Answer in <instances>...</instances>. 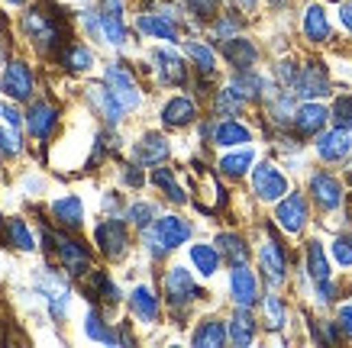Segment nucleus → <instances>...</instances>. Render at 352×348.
Masks as SVG:
<instances>
[{
  "label": "nucleus",
  "instance_id": "obj_24",
  "mask_svg": "<svg viewBox=\"0 0 352 348\" xmlns=\"http://www.w3.org/2000/svg\"><path fill=\"white\" fill-rule=\"evenodd\" d=\"M133 159L139 161V165H162V161L168 159V139L159 136V132H146V136L136 142V148H133Z\"/></svg>",
  "mask_w": 352,
  "mask_h": 348
},
{
  "label": "nucleus",
  "instance_id": "obj_48",
  "mask_svg": "<svg viewBox=\"0 0 352 348\" xmlns=\"http://www.w3.org/2000/svg\"><path fill=\"white\" fill-rule=\"evenodd\" d=\"M239 26H243V23L236 20V13H226V16H220V20L214 23V39H233L236 32H239Z\"/></svg>",
  "mask_w": 352,
  "mask_h": 348
},
{
  "label": "nucleus",
  "instance_id": "obj_10",
  "mask_svg": "<svg viewBox=\"0 0 352 348\" xmlns=\"http://www.w3.org/2000/svg\"><path fill=\"white\" fill-rule=\"evenodd\" d=\"M275 220L288 235H298V232L307 226V200H304L300 194H285V197L278 200Z\"/></svg>",
  "mask_w": 352,
  "mask_h": 348
},
{
  "label": "nucleus",
  "instance_id": "obj_41",
  "mask_svg": "<svg viewBox=\"0 0 352 348\" xmlns=\"http://www.w3.org/2000/svg\"><path fill=\"white\" fill-rule=\"evenodd\" d=\"M252 152L249 148H243V152H233V155H223L220 159V171H223L226 178H243L245 171H249V165H252Z\"/></svg>",
  "mask_w": 352,
  "mask_h": 348
},
{
  "label": "nucleus",
  "instance_id": "obj_55",
  "mask_svg": "<svg viewBox=\"0 0 352 348\" xmlns=\"http://www.w3.org/2000/svg\"><path fill=\"white\" fill-rule=\"evenodd\" d=\"M3 3H13V7H20V3H26V0H3Z\"/></svg>",
  "mask_w": 352,
  "mask_h": 348
},
{
  "label": "nucleus",
  "instance_id": "obj_29",
  "mask_svg": "<svg viewBox=\"0 0 352 348\" xmlns=\"http://www.w3.org/2000/svg\"><path fill=\"white\" fill-rule=\"evenodd\" d=\"M304 36L310 43H327L330 39V20H327V10L320 3H314L304 10Z\"/></svg>",
  "mask_w": 352,
  "mask_h": 348
},
{
  "label": "nucleus",
  "instance_id": "obj_4",
  "mask_svg": "<svg viewBox=\"0 0 352 348\" xmlns=\"http://www.w3.org/2000/svg\"><path fill=\"white\" fill-rule=\"evenodd\" d=\"M258 264H262V275L272 287L285 284V277H288V255H285V245L275 239V232L268 229L265 232V242L258 248Z\"/></svg>",
  "mask_w": 352,
  "mask_h": 348
},
{
  "label": "nucleus",
  "instance_id": "obj_27",
  "mask_svg": "<svg viewBox=\"0 0 352 348\" xmlns=\"http://www.w3.org/2000/svg\"><path fill=\"white\" fill-rule=\"evenodd\" d=\"M87 281H85V294H87V300H104V303H117L120 300V290H117V284L107 277V271H87Z\"/></svg>",
  "mask_w": 352,
  "mask_h": 348
},
{
  "label": "nucleus",
  "instance_id": "obj_40",
  "mask_svg": "<svg viewBox=\"0 0 352 348\" xmlns=\"http://www.w3.org/2000/svg\"><path fill=\"white\" fill-rule=\"evenodd\" d=\"M243 104H245V97H243V91L236 84H230V87H223L220 94H217V100H214V110L220 116H236L239 110H243Z\"/></svg>",
  "mask_w": 352,
  "mask_h": 348
},
{
  "label": "nucleus",
  "instance_id": "obj_15",
  "mask_svg": "<svg viewBox=\"0 0 352 348\" xmlns=\"http://www.w3.org/2000/svg\"><path fill=\"white\" fill-rule=\"evenodd\" d=\"M49 213H52V220L58 222V229L78 232L81 226H85V203H81V197H75V194H68V197H58V200H52Z\"/></svg>",
  "mask_w": 352,
  "mask_h": 348
},
{
  "label": "nucleus",
  "instance_id": "obj_2",
  "mask_svg": "<svg viewBox=\"0 0 352 348\" xmlns=\"http://www.w3.org/2000/svg\"><path fill=\"white\" fill-rule=\"evenodd\" d=\"M146 232V245H149V255L152 258H162V255H168L171 248H178L191 239V222H184L182 216H162L155 220Z\"/></svg>",
  "mask_w": 352,
  "mask_h": 348
},
{
  "label": "nucleus",
  "instance_id": "obj_33",
  "mask_svg": "<svg viewBox=\"0 0 352 348\" xmlns=\"http://www.w3.org/2000/svg\"><path fill=\"white\" fill-rule=\"evenodd\" d=\"M217 248H220V255H223L226 262L233 264H245L249 262V248H245V239L243 235H236V232H220L217 235Z\"/></svg>",
  "mask_w": 352,
  "mask_h": 348
},
{
  "label": "nucleus",
  "instance_id": "obj_36",
  "mask_svg": "<svg viewBox=\"0 0 352 348\" xmlns=\"http://www.w3.org/2000/svg\"><path fill=\"white\" fill-rule=\"evenodd\" d=\"M307 275L314 284H327L330 281V264H327L320 242H307Z\"/></svg>",
  "mask_w": 352,
  "mask_h": 348
},
{
  "label": "nucleus",
  "instance_id": "obj_17",
  "mask_svg": "<svg viewBox=\"0 0 352 348\" xmlns=\"http://www.w3.org/2000/svg\"><path fill=\"white\" fill-rule=\"evenodd\" d=\"M230 294H233L236 306H249L252 310L258 303V281L245 264H236L233 268V275H230Z\"/></svg>",
  "mask_w": 352,
  "mask_h": 348
},
{
  "label": "nucleus",
  "instance_id": "obj_50",
  "mask_svg": "<svg viewBox=\"0 0 352 348\" xmlns=\"http://www.w3.org/2000/svg\"><path fill=\"white\" fill-rule=\"evenodd\" d=\"M298 65L294 62H278V81H281V84L285 87H294L298 84Z\"/></svg>",
  "mask_w": 352,
  "mask_h": 348
},
{
  "label": "nucleus",
  "instance_id": "obj_54",
  "mask_svg": "<svg viewBox=\"0 0 352 348\" xmlns=\"http://www.w3.org/2000/svg\"><path fill=\"white\" fill-rule=\"evenodd\" d=\"M340 326L352 336V306H342V310H340Z\"/></svg>",
  "mask_w": 352,
  "mask_h": 348
},
{
  "label": "nucleus",
  "instance_id": "obj_52",
  "mask_svg": "<svg viewBox=\"0 0 352 348\" xmlns=\"http://www.w3.org/2000/svg\"><path fill=\"white\" fill-rule=\"evenodd\" d=\"M123 181L133 184V187H142V171H139L136 165H126V168H123Z\"/></svg>",
  "mask_w": 352,
  "mask_h": 348
},
{
  "label": "nucleus",
  "instance_id": "obj_6",
  "mask_svg": "<svg viewBox=\"0 0 352 348\" xmlns=\"http://www.w3.org/2000/svg\"><path fill=\"white\" fill-rule=\"evenodd\" d=\"M0 91L10 97V100H30L36 94V74L23 58H13L7 65V71L0 78Z\"/></svg>",
  "mask_w": 352,
  "mask_h": 348
},
{
  "label": "nucleus",
  "instance_id": "obj_49",
  "mask_svg": "<svg viewBox=\"0 0 352 348\" xmlns=\"http://www.w3.org/2000/svg\"><path fill=\"white\" fill-rule=\"evenodd\" d=\"M333 258L346 268H352V235H340L336 242H333Z\"/></svg>",
  "mask_w": 352,
  "mask_h": 348
},
{
  "label": "nucleus",
  "instance_id": "obj_25",
  "mask_svg": "<svg viewBox=\"0 0 352 348\" xmlns=\"http://www.w3.org/2000/svg\"><path fill=\"white\" fill-rule=\"evenodd\" d=\"M330 119V113L323 110L320 104H304V106H298L294 110V119H291V126L298 129V136H320V129H323V123Z\"/></svg>",
  "mask_w": 352,
  "mask_h": 348
},
{
  "label": "nucleus",
  "instance_id": "obj_22",
  "mask_svg": "<svg viewBox=\"0 0 352 348\" xmlns=\"http://www.w3.org/2000/svg\"><path fill=\"white\" fill-rule=\"evenodd\" d=\"M197 119V104L191 97H171L168 104L162 106V123L168 129H184Z\"/></svg>",
  "mask_w": 352,
  "mask_h": 348
},
{
  "label": "nucleus",
  "instance_id": "obj_30",
  "mask_svg": "<svg viewBox=\"0 0 352 348\" xmlns=\"http://www.w3.org/2000/svg\"><path fill=\"white\" fill-rule=\"evenodd\" d=\"M58 65H62L65 71H87L91 65H94V55H91V49L81 43H68L62 45V52H58Z\"/></svg>",
  "mask_w": 352,
  "mask_h": 348
},
{
  "label": "nucleus",
  "instance_id": "obj_58",
  "mask_svg": "<svg viewBox=\"0 0 352 348\" xmlns=\"http://www.w3.org/2000/svg\"><path fill=\"white\" fill-rule=\"evenodd\" d=\"M272 3H281V0H272Z\"/></svg>",
  "mask_w": 352,
  "mask_h": 348
},
{
  "label": "nucleus",
  "instance_id": "obj_39",
  "mask_svg": "<svg viewBox=\"0 0 352 348\" xmlns=\"http://www.w3.org/2000/svg\"><path fill=\"white\" fill-rule=\"evenodd\" d=\"M184 52L191 55L194 68H197L204 78L217 71V55H214V49H210V45H204V43H184Z\"/></svg>",
  "mask_w": 352,
  "mask_h": 348
},
{
  "label": "nucleus",
  "instance_id": "obj_5",
  "mask_svg": "<svg viewBox=\"0 0 352 348\" xmlns=\"http://www.w3.org/2000/svg\"><path fill=\"white\" fill-rule=\"evenodd\" d=\"M94 242L100 248V255H107L110 262L123 258L129 248V232H126V222L117 220V216H107V220L97 226L94 232Z\"/></svg>",
  "mask_w": 352,
  "mask_h": 348
},
{
  "label": "nucleus",
  "instance_id": "obj_26",
  "mask_svg": "<svg viewBox=\"0 0 352 348\" xmlns=\"http://www.w3.org/2000/svg\"><path fill=\"white\" fill-rule=\"evenodd\" d=\"M129 306H133V316H136L139 323H146V326L159 323V297L152 294L149 287H136V290L129 294Z\"/></svg>",
  "mask_w": 352,
  "mask_h": 348
},
{
  "label": "nucleus",
  "instance_id": "obj_7",
  "mask_svg": "<svg viewBox=\"0 0 352 348\" xmlns=\"http://www.w3.org/2000/svg\"><path fill=\"white\" fill-rule=\"evenodd\" d=\"M104 84L113 91V97L120 100L123 110H136V106L142 104V94H139L136 78H133L123 65H107V71H104Z\"/></svg>",
  "mask_w": 352,
  "mask_h": 348
},
{
  "label": "nucleus",
  "instance_id": "obj_51",
  "mask_svg": "<svg viewBox=\"0 0 352 348\" xmlns=\"http://www.w3.org/2000/svg\"><path fill=\"white\" fill-rule=\"evenodd\" d=\"M0 123H10V126H23L26 116H20V110L10 104H0Z\"/></svg>",
  "mask_w": 352,
  "mask_h": 348
},
{
  "label": "nucleus",
  "instance_id": "obj_23",
  "mask_svg": "<svg viewBox=\"0 0 352 348\" xmlns=\"http://www.w3.org/2000/svg\"><path fill=\"white\" fill-rule=\"evenodd\" d=\"M223 58L230 65H233L236 71H249L252 65L258 62V49L249 39H243V36H233V39H223Z\"/></svg>",
  "mask_w": 352,
  "mask_h": 348
},
{
  "label": "nucleus",
  "instance_id": "obj_16",
  "mask_svg": "<svg viewBox=\"0 0 352 348\" xmlns=\"http://www.w3.org/2000/svg\"><path fill=\"white\" fill-rule=\"evenodd\" d=\"M55 123H58V110H55L49 100H32L30 110H26V126H30V136L49 139L55 132Z\"/></svg>",
  "mask_w": 352,
  "mask_h": 348
},
{
  "label": "nucleus",
  "instance_id": "obj_20",
  "mask_svg": "<svg viewBox=\"0 0 352 348\" xmlns=\"http://www.w3.org/2000/svg\"><path fill=\"white\" fill-rule=\"evenodd\" d=\"M139 32H146L152 39H165V43H178V23L171 13H142L136 20Z\"/></svg>",
  "mask_w": 352,
  "mask_h": 348
},
{
  "label": "nucleus",
  "instance_id": "obj_46",
  "mask_svg": "<svg viewBox=\"0 0 352 348\" xmlns=\"http://www.w3.org/2000/svg\"><path fill=\"white\" fill-rule=\"evenodd\" d=\"M184 7L194 13V20L201 23H210L214 16H220L217 13V0H184Z\"/></svg>",
  "mask_w": 352,
  "mask_h": 348
},
{
  "label": "nucleus",
  "instance_id": "obj_35",
  "mask_svg": "<svg viewBox=\"0 0 352 348\" xmlns=\"http://www.w3.org/2000/svg\"><path fill=\"white\" fill-rule=\"evenodd\" d=\"M3 239H7V245L20 248V252H36V235H32V229L23 220H7Z\"/></svg>",
  "mask_w": 352,
  "mask_h": 348
},
{
  "label": "nucleus",
  "instance_id": "obj_60",
  "mask_svg": "<svg viewBox=\"0 0 352 348\" xmlns=\"http://www.w3.org/2000/svg\"><path fill=\"white\" fill-rule=\"evenodd\" d=\"M0 55H3V52H0Z\"/></svg>",
  "mask_w": 352,
  "mask_h": 348
},
{
  "label": "nucleus",
  "instance_id": "obj_37",
  "mask_svg": "<svg viewBox=\"0 0 352 348\" xmlns=\"http://www.w3.org/2000/svg\"><path fill=\"white\" fill-rule=\"evenodd\" d=\"M85 332H87V338H94V342H107V345H117V342H120V336L107 326V323H104V316H100L97 310H87Z\"/></svg>",
  "mask_w": 352,
  "mask_h": 348
},
{
  "label": "nucleus",
  "instance_id": "obj_59",
  "mask_svg": "<svg viewBox=\"0 0 352 348\" xmlns=\"http://www.w3.org/2000/svg\"><path fill=\"white\" fill-rule=\"evenodd\" d=\"M349 184H352V174H349Z\"/></svg>",
  "mask_w": 352,
  "mask_h": 348
},
{
  "label": "nucleus",
  "instance_id": "obj_34",
  "mask_svg": "<svg viewBox=\"0 0 352 348\" xmlns=\"http://www.w3.org/2000/svg\"><path fill=\"white\" fill-rule=\"evenodd\" d=\"M220 248L217 245H191V264L197 268V275L204 277H214L217 275V268H220Z\"/></svg>",
  "mask_w": 352,
  "mask_h": 348
},
{
  "label": "nucleus",
  "instance_id": "obj_8",
  "mask_svg": "<svg viewBox=\"0 0 352 348\" xmlns=\"http://www.w3.org/2000/svg\"><path fill=\"white\" fill-rule=\"evenodd\" d=\"M165 297H168V303L175 306V310H182V306H191V300L204 297V290L194 284L191 271L171 268L168 275H165Z\"/></svg>",
  "mask_w": 352,
  "mask_h": 348
},
{
  "label": "nucleus",
  "instance_id": "obj_13",
  "mask_svg": "<svg viewBox=\"0 0 352 348\" xmlns=\"http://www.w3.org/2000/svg\"><path fill=\"white\" fill-rule=\"evenodd\" d=\"M298 91L294 94H300L304 100H314V97H327L330 94V74H327V68H323V62H307L304 68H300L298 74Z\"/></svg>",
  "mask_w": 352,
  "mask_h": 348
},
{
  "label": "nucleus",
  "instance_id": "obj_18",
  "mask_svg": "<svg viewBox=\"0 0 352 348\" xmlns=\"http://www.w3.org/2000/svg\"><path fill=\"white\" fill-rule=\"evenodd\" d=\"M352 152V139L349 129H330V132H320L317 136V155L323 161H346V155Z\"/></svg>",
  "mask_w": 352,
  "mask_h": 348
},
{
  "label": "nucleus",
  "instance_id": "obj_31",
  "mask_svg": "<svg viewBox=\"0 0 352 348\" xmlns=\"http://www.w3.org/2000/svg\"><path fill=\"white\" fill-rule=\"evenodd\" d=\"M249 139H252V132H249L243 123H236V119H223V123L214 126V146L233 148V146H245Z\"/></svg>",
  "mask_w": 352,
  "mask_h": 348
},
{
  "label": "nucleus",
  "instance_id": "obj_1",
  "mask_svg": "<svg viewBox=\"0 0 352 348\" xmlns=\"http://www.w3.org/2000/svg\"><path fill=\"white\" fill-rule=\"evenodd\" d=\"M23 32L30 36V43L43 55L62 52V45H68L65 39L72 36L65 13L58 7H52V0H43L39 7H30L23 13Z\"/></svg>",
  "mask_w": 352,
  "mask_h": 348
},
{
  "label": "nucleus",
  "instance_id": "obj_53",
  "mask_svg": "<svg viewBox=\"0 0 352 348\" xmlns=\"http://www.w3.org/2000/svg\"><path fill=\"white\" fill-rule=\"evenodd\" d=\"M340 20H342V26L352 32V0H346L342 3V10H340Z\"/></svg>",
  "mask_w": 352,
  "mask_h": 348
},
{
  "label": "nucleus",
  "instance_id": "obj_19",
  "mask_svg": "<svg viewBox=\"0 0 352 348\" xmlns=\"http://www.w3.org/2000/svg\"><path fill=\"white\" fill-rule=\"evenodd\" d=\"M85 97H87V104L94 106V110H97L100 116H104V119H107L110 126H117L120 116L126 113V110L120 106V100L113 97V91H110L107 84H91V87L85 91Z\"/></svg>",
  "mask_w": 352,
  "mask_h": 348
},
{
  "label": "nucleus",
  "instance_id": "obj_12",
  "mask_svg": "<svg viewBox=\"0 0 352 348\" xmlns=\"http://www.w3.org/2000/svg\"><path fill=\"white\" fill-rule=\"evenodd\" d=\"M310 197L320 210H340L342 207V184L330 171H314L310 174Z\"/></svg>",
  "mask_w": 352,
  "mask_h": 348
},
{
  "label": "nucleus",
  "instance_id": "obj_44",
  "mask_svg": "<svg viewBox=\"0 0 352 348\" xmlns=\"http://www.w3.org/2000/svg\"><path fill=\"white\" fill-rule=\"evenodd\" d=\"M0 152H3V155H10V159L23 152L20 126H10V123H0Z\"/></svg>",
  "mask_w": 352,
  "mask_h": 348
},
{
  "label": "nucleus",
  "instance_id": "obj_28",
  "mask_svg": "<svg viewBox=\"0 0 352 348\" xmlns=\"http://www.w3.org/2000/svg\"><path fill=\"white\" fill-rule=\"evenodd\" d=\"M230 338V332H226V323H220V319H204L201 326L194 329V336H191V342L197 348H220Z\"/></svg>",
  "mask_w": 352,
  "mask_h": 348
},
{
  "label": "nucleus",
  "instance_id": "obj_11",
  "mask_svg": "<svg viewBox=\"0 0 352 348\" xmlns=\"http://www.w3.org/2000/svg\"><path fill=\"white\" fill-rule=\"evenodd\" d=\"M36 290L49 300V306H52V316L62 319L65 310H68V297H72V294H68V281H65L58 271H49V268H45L43 275L36 277Z\"/></svg>",
  "mask_w": 352,
  "mask_h": 348
},
{
  "label": "nucleus",
  "instance_id": "obj_38",
  "mask_svg": "<svg viewBox=\"0 0 352 348\" xmlns=\"http://www.w3.org/2000/svg\"><path fill=\"white\" fill-rule=\"evenodd\" d=\"M152 184H155L159 190H165V197H168L171 203H188V194L178 187V181H175V174H171V168H159V165H155V171H152Z\"/></svg>",
  "mask_w": 352,
  "mask_h": 348
},
{
  "label": "nucleus",
  "instance_id": "obj_14",
  "mask_svg": "<svg viewBox=\"0 0 352 348\" xmlns=\"http://www.w3.org/2000/svg\"><path fill=\"white\" fill-rule=\"evenodd\" d=\"M100 36L110 45L126 43V23H123V3L120 0H104V7H100Z\"/></svg>",
  "mask_w": 352,
  "mask_h": 348
},
{
  "label": "nucleus",
  "instance_id": "obj_21",
  "mask_svg": "<svg viewBox=\"0 0 352 348\" xmlns=\"http://www.w3.org/2000/svg\"><path fill=\"white\" fill-rule=\"evenodd\" d=\"M152 62H155V71H159V81L162 84H171V87H182L188 81V65L178 58L175 52H152Z\"/></svg>",
  "mask_w": 352,
  "mask_h": 348
},
{
  "label": "nucleus",
  "instance_id": "obj_56",
  "mask_svg": "<svg viewBox=\"0 0 352 348\" xmlns=\"http://www.w3.org/2000/svg\"><path fill=\"white\" fill-rule=\"evenodd\" d=\"M239 3H245V7H252V3H256V0H239Z\"/></svg>",
  "mask_w": 352,
  "mask_h": 348
},
{
  "label": "nucleus",
  "instance_id": "obj_43",
  "mask_svg": "<svg viewBox=\"0 0 352 348\" xmlns=\"http://www.w3.org/2000/svg\"><path fill=\"white\" fill-rule=\"evenodd\" d=\"M233 84L243 91L245 100H258V97L265 94V81H262L258 74H252V68H249V71H239V74H236Z\"/></svg>",
  "mask_w": 352,
  "mask_h": 348
},
{
  "label": "nucleus",
  "instance_id": "obj_3",
  "mask_svg": "<svg viewBox=\"0 0 352 348\" xmlns=\"http://www.w3.org/2000/svg\"><path fill=\"white\" fill-rule=\"evenodd\" d=\"M45 242L52 245V252L58 258V264L65 268V275L85 277L91 271V252H87V245L81 239H75V235H68V229H58L55 235L45 232Z\"/></svg>",
  "mask_w": 352,
  "mask_h": 348
},
{
  "label": "nucleus",
  "instance_id": "obj_45",
  "mask_svg": "<svg viewBox=\"0 0 352 348\" xmlns=\"http://www.w3.org/2000/svg\"><path fill=\"white\" fill-rule=\"evenodd\" d=\"M126 220L136 226V229H149L152 220H155V207L152 203H133L126 210Z\"/></svg>",
  "mask_w": 352,
  "mask_h": 348
},
{
  "label": "nucleus",
  "instance_id": "obj_47",
  "mask_svg": "<svg viewBox=\"0 0 352 348\" xmlns=\"http://www.w3.org/2000/svg\"><path fill=\"white\" fill-rule=\"evenodd\" d=\"M333 123L340 129H352V97H340L333 104Z\"/></svg>",
  "mask_w": 352,
  "mask_h": 348
},
{
  "label": "nucleus",
  "instance_id": "obj_32",
  "mask_svg": "<svg viewBox=\"0 0 352 348\" xmlns=\"http://www.w3.org/2000/svg\"><path fill=\"white\" fill-rule=\"evenodd\" d=\"M256 338V319H252V313H249V306H239L233 313V319H230V342H236V345H249Z\"/></svg>",
  "mask_w": 352,
  "mask_h": 348
},
{
  "label": "nucleus",
  "instance_id": "obj_9",
  "mask_svg": "<svg viewBox=\"0 0 352 348\" xmlns=\"http://www.w3.org/2000/svg\"><path fill=\"white\" fill-rule=\"evenodd\" d=\"M252 187H256L258 200H281L288 194V178L272 165V161H262L256 171H252Z\"/></svg>",
  "mask_w": 352,
  "mask_h": 348
},
{
  "label": "nucleus",
  "instance_id": "obj_42",
  "mask_svg": "<svg viewBox=\"0 0 352 348\" xmlns=\"http://www.w3.org/2000/svg\"><path fill=\"white\" fill-rule=\"evenodd\" d=\"M262 316H265L268 329H281L285 323H288V310H285V303H281V297L268 294L265 300H262Z\"/></svg>",
  "mask_w": 352,
  "mask_h": 348
},
{
  "label": "nucleus",
  "instance_id": "obj_57",
  "mask_svg": "<svg viewBox=\"0 0 352 348\" xmlns=\"http://www.w3.org/2000/svg\"><path fill=\"white\" fill-rule=\"evenodd\" d=\"M330 3H340V0H330Z\"/></svg>",
  "mask_w": 352,
  "mask_h": 348
}]
</instances>
